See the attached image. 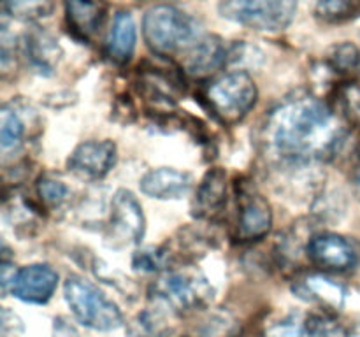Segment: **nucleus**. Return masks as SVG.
Masks as SVG:
<instances>
[{
	"label": "nucleus",
	"instance_id": "30",
	"mask_svg": "<svg viewBox=\"0 0 360 337\" xmlns=\"http://www.w3.org/2000/svg\"><path fill=\"white\" fill-rule=\"evenodd\" d=\"M137 2H148V0H137Z\"/></svg>",
	"mask_w": 360,
	"mask_h": 337
},
{
	"label": "nucleus",
	"instance_id": "26",
	"mask_svg": "<svg viewBox=\"0 0 360 337\" xmlns=\"http://www.w3.org/2000/svg\"><path fill=\"white\" fill-rule=\"evenodd\" d=\"M37 195L49 207H60L69 199V186L53 176H41L37 181Z\"/></svg>",
	"mask_w": 360,
	"mask_h": 337
},
{
	"label": "nucleus",
	"instance_id": "15",
	"mask_svg": "<svg viewBox=\"0 0 360 337\" xmlns=\"http://www.w3.org/2000/svg\"><path fill=\"white\" fill-rule=\"evenodd\" d=\"M193 179L188 172L172 167L148 171L141 178L139 188L146 197L158 200H179L190 193Z\"/></svg>",
	"mask_w": 360,
	"mask_h": 337
},
{
	"label": "nucleus",
	"instance_id": "7",
	"mask_svg": "<svg viewBox=\"0 0 360 337\" xmlns=\"http://www.w3.org/2000/svg\"><path fill=\"white\" fill-rule=\"evenodd\" d=\"M146 232V218L143 206L130 190L120 188L112 195L105 239L112 248L136 246L143 241Z\"/></svg>",
	"mask_w": 360,
	"mask_h": 337
},
{
	"label": "nucleus",
	"instance_id": "23",
	"mask_svg": "<svg viewBox=\"0 0 360 337\" xmlns=\"http://www.w3.org/2000/svg\"><path fill=\"white\" fill-rule=\"evenodd\" d=\"M169 329L165 326V319L160 309H146L132 322L129 330V337H167Z\"/></svg>",
	"mask_w": 360,
	"mask_h": 337
},
{
	"label": "nucleus",
	"instance_id": "12",
	"mask_svg": "<svg viewBox=\"0 0 360 337\" xmlns=\"http://www.w3.org/2000/svg\"><path fill=\"white\" fill-rule=\"evenodd\" d=\"M227 58L229 51L225 42L218 35L204 34L179 60L181 70L197 79H204L218 72L227 63Z\"/></svg>",
	"mask_w": 360,
	"mask_h": 337
},
{
	"label": "nucleus",
	"instance_id": "20",
	"mask_svg": "<svg viewBox=\"0 0 360 337\" xmlns=\"http://www.w3.org/2000/svg\"><path fill=\"white\" fill-rule=\"evenodd\" d=\"M326 65L330 72L338 74L340 77L347 79L348 83L360 72V51L352 42H341L333 46L326 55Z\"/></svg>",
	"mask_w": 360,
	"mask_h": 337
},
{
	"label": "nucleus",
	"instance_id": "25",
	"mask_svg": "<svg viewBox=\"0 0 360 337\" xmlns=\"http://www.w3.org/2000/svg\"><path fill=\"white\" fill-rule=\"evenodd\" d=\"M53 0H4V13H9L20 20L34 21L49 16Z\"/></svg>",
	"mask_w": 360,
	"mask_h": 337
},
{
	"label": "nucleus",
	"instance_id": "9",
	"mask_svg": "<svg viewBox=\"0 0 360 337\" xmlns=\"http://www.w3.org/2000/svg\"><path fill=\"white\" fill-rule=\"evenodd\" d=\"M4 291L30 304H46L58 286V272L48 263H32L2 279Z\"/></svg>",
	"mask_w": 360,
	"mask_h": 337
},
{
	"label": "nucleus",
	"instance_id": "28",
	"mask_svg": "<svg viewBox=\"0 0 360 337\" xmlns=\"http://www.w3.org/2000/svg\"><path fill=\"white\" fill-rule=\"evenodd\" d=\"M264 337H311L306 325L294 322V319H285V322L273 323L267 326Z\"/></svg>",
	"mask_w": 360,
	"mask_h": 337
},
{
	"label": "nucleus",
	"instance_id": "6",
	"mask_svg": "<svg viewBox=\"0 0 360 337\" xmlns=\"http://www.w3.org/2000/svg\"><path fill=\"white\" fill-rule=\"evenodd\" d=\"M299 0H221L225 20L255 32H281L292 25Z\"/></svg>",
	"mask_w": 360,
	"mask_h": 337
},
{
	"label": "nucleus",
	"instance_id": "14",
	"mask_svg": "<svg viewBox=\"0 0 360 337\" xmlns=\"http://www.w3.org/2000/svg\"><path fill=\"white\" fill-rule=\"evenodd\" d=\"M225 206H227V172L220 167L210 168L197 186L193 197V218L211 221L224 213Z\"/></svg>",
	"mask_w": 360,
	"mask_h": 337
},
{
	"label": "nucleus",
	"instance_id": "5",
	"mask_svg": "<svg viewBox=\"0 0 360 337\" xmlns=\"http://www.w3.org/2000/svg\"><path fill=\"white\" fill-rule=\"evenodd\" d=\"M63 293L72 315L88 329L109 332L123 325L118 305L83 276L70 274L63 284Z\"/></svg>",
	"mask_w": 360,
	"mask_h": 337
},
{
	"label": "nucleus",
	"instance_id": "18",
	"mask_svg": "<svg viewBox=\"0 0 360 337\" xmlns=\"http://www.w3.org/2000/svg\"><path fill=\"white\" fill-rule=\"evenodd\" d=\"M301 297L308 295V300H319L322 305H327L330 309H340L345 302L343 284L336 283L334 279L327 276H308L297 283V288H294Z\"/></svg>",
	"mask_w": 360,
	"mask_h": 337
},
{
	"label": "nucleus",
	"instance_id": "10",
	"mask_svg": "<svg viewBox=\"0 0 360 337\" xmlns=\"http://www.w3.org/2000/svg\"><path fill=\"white\" fill-rule=\"evenodd\" d=\"M273 228V209L262 193L243 185L238 193V220L236 239L239 242H255L266 237Z\"/></svg>",
	"mask_w": 360,
	"mask_h": 337
},
{
	"label": "nucleus",
	"instance_id": "1",
	"mask_svg": "<svg viewBox=\"0 0 360 337\" xmlns=\"http://www.w3.org/2000/svg\"><path fill=\"white\" fill-rule=\"evenodd\" d=\"M347 139V128L327 102L306 91L285 97L267 112L260 146L273 164L304 167L334 157Z\"/></svg>",
	"mask_w": 360,
	"mask_h": 337
},
{
	"label": "nucleus",
	"instance_id": "19",
	"mask_svg": "<svg viewBox=\"0 0 360 337\" xmlns=\"http://www.w3.org/2000/svg\"><path fill=\"white\" fill-rule=\"evenodd\" d=\"M27 137V121L21 116L14 102L6 104L0 111V150L4 154L16 151L23 146Z\"/></svg>",
	"mask_w": 360,
	"mask_h": 337
},
{
	"label": "nucleus",
	"instance_id": "2",
	"mask_svg": "<svg viewBox=\"0 0 360 337\" xmlns=\"http://www.w3.org/2000/svg\"><path fill=\"white\" fill-rule=\"evenodd\" d=\"M202 35L192 16L167 4L153 6L143 18L144 42L162 58H181Z\"/></svg>",
	"mask_w": 360,
	"mask_h": 337
},
{
	"label": "nucleus",
	"instance_id": "11",
	"mask_svg": "<svg viewBox=\"0 0 360 337\" xmlns=\"http://www.w3.org/2000/svg\"><path fill=\"white\" fill-rule=\"evenodd\" d=\"M116 158H118V150L112 140H84L70 153L67 167L79 178L97 181L111 172Z\"/></svg>",
	"mask_w": 360,
	"mask_h": 337
},
{
	"label": "nucleus",
	"instance_id": "13",
	"mask_svg": "<svg viewBox=\"0 0 360 337\" xmlns=\"http://www.w3.org/2000/svg\"><path fill=\"white\" fill-rule=\"evenodd\" d=\"M63 7L67 28L81 42H90L108 16V4L102 0H63Z\"/></svg>",
	"mask_w": 360,
	"mask_h": 337
},
{
	"label": "nucleus",
	"instance_id": "27",
	"mask_svg": "<svg viewBox=\"0 0 360 337\" xmlns=\"http://www.w3.org/2000/svg\"><path fill=\"white\" fill-rule=\"evenodd\" d=\"M341 102H343V111L347 114L348 121L360 130V86L357 83H345L340 91Z\"/></svg>",
	"mask_w": 360,
	"mask_h": 337
},
{
	"label": "nucleus",
	"instance_id": "24",
	"mask_svg": "<svg viewBox=\"0 0 360 337\" xmlns=\"http://www.w3.org/2000/svg\"><path fill=\"white\" fill-rule=\"evenodd\" d=\"M306 329L311 337H350V330L329 312H315L306 319Z\"/></svg>",
	"mask_w": 360,
	"mask_h": 337
},
{
	"label": "nucleus",
	"instance_id": "3",
	"mask_svg": "<svg viewBox=\"0 0 360 337\" xmlns=\"http://www.w3.org/2000/svg\"><path fill=\"white\" fill-rule=\"evenodd\" d=\"M204 100L221 125H238L259 100V88L245 70L214 77L204 88Z\"/></svg>",
	"mask_w": 360,
	"mask_h": 337
},
{
	"label": "nucleus",
	"instance_id": "31",
	"mask_svg": "<svg viewBox=\"0 0 360 337\" xmlns=\"http://www.w3.org/2000/svg\"><path fill=\"white\" fill-rule=\"evenodd\" d=\"M183 337H190V336H183Z\"/></svg>",
	"mask_w": 360,
	"mask_h": 337
},
{
	"label": "nucleus",
	"instance_id": "16",
	"mask_svg": "<svg viewBox=\"0 0 360 337\" xmlns=\"http://www.w3.org/2000/svg\"><path fill=\"white\" fill-rule=\"evenodd\" d=\"M20 44L28 63L39 74H51L62 58V48L56 39L39 27L25 32Z\"/></svg>",
	"mask_w": 360,
	"mask_h": 337
},
{
	"label": "nucleus",
	"instance_id": "21",
	"mask_svg": "<svg viewBox=\"0 0 360 337\" xmlns=\"http://www.w3.org/2000/svg\"><path fill=\"white\" fill-rule=\"evenodd\" d=\"M313 13L322 23H347L360 16V0H313Z\"/></svg>",
	"mask_w": 360,
	"mask_h": 337
},
{
	"label": "nucleus",
	"instance_id": "8",
	"mask_svg": "<svg viewBox=\"0 0 360 337\" xmlns=\"http://www.w3.org/2000/svg\"><path fill=\"white\" fill-rule=\"evenodd\" d=\"M306 255L313 265L330 272H347L357 265L360 258L357 244L334 232L311 235L306 244Z\"/></svg>",
	"mask_w": 360,
	"mask_h": 337
},
{
	"label": "nucleus",
	"instance_id": "17",
	"mask_svg": "<svg viewBox=\"0 0 360 337\" xmlns=\"http://www.w3.org/2000/svg\"><path fill=\"white\" fill-rule=\"evenodd\" d=\"M137 44V27L129 11H118L112 18L105 39V55L116 65H125L132 60Z\"/></svg>",
	"mask_w": 360,
	"mask_h": 337
},
{
	"label": "nucleus",
	"instance_id": "4",
	"mask_svg": "<svg viewBox=\"0 0 360 337\" xmlns=\"http://www.w3.org/2000/svg\"><path fill=\"white\" fill-rule=\"evenodd\" d=\"M151 298L155 304L171 312L186 315L207 308L213 302L214 290L197 270L172 267L155 281L151 286Z\"/></svg>",
	"mask_w": 360,
	"mask_h": 337
},
{
	"label": "nucleus",
	"instance_id": "22",
	"mask_svg": "<svg viewBox=\"0 0 360 337\" xmlns=\"http://www.w3.org/2000/svg\"><path fill=\"white\" fill-rule=\"evenodd\" d=\"M134 269L139 272H165L172 269V253L167 248H144L132 258Z\"/></svg>",
	"mask_w": 360,
	"mask_h": 337
},
{
	"label": "nucleus",
	"instance_id": "29",
	"mask_svg": "<svg viewBox=\"0 0 360 337\" xmlns=\"http://www.w3.org/2000/svg\"><path fill=\"white\" fill-rule=\"evenodd\" d=\"M354 181H355V190H357V195H359V200H360V167H357V171H355Z\"/></svg>",
	"mask_w": 360,
	"mask_h": 337
}]
</instances>
